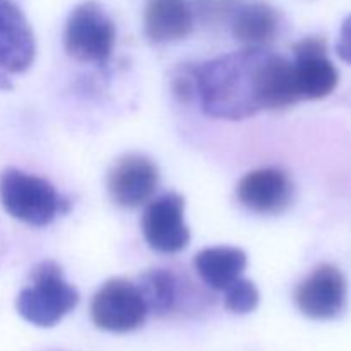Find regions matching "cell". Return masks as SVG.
I'll return each mask as SVG.
<instances>
[{"label": "cell", "mask_w": 351, "mask_h": 351, "mask_svg": "<svg viewBox=\"0 0 351 351\" xmlns=\"http://www.w3.org/2000/svg\"><path fill=\"white\" fill-rule=\"evenodd\" d=\"M195 98L206 115L243 120L298 103L291 60L266 48H243L192 67Z\"/></svg>", "instance_id": "cell-1"}, {"label": "cell", "mask_w": 351, "mask_h": 351, "mask_svg": "<svg viewBox=\"0 0 351 351\" xmlns=\"http://www.w3.org/2000/svg\"><path fill=\"white\" fill-rule=\"evenodd\" d=\"M31 283L17 295L21 317L38 328H53L79 304V293L64 280L62 267L43 261L31 271Z\"/></svg>", "instance_id": "cell-2"}, {"label": "cell", "mask_w": 351, "mask_h": 351, "mask_svg": "<svg viewBox=\"0 0 351 351\" xmlns=\"http://www.w3.org/2000/svg\"><path fill=\"white\" fill-rule=\"evenodd\" d=\"M0 202L7 215L31 226L50 225L65 206L50 182L17 168H7L0 175Z\"/></svg>", "instance_id": "cell-3"}, {"label": "cell", "mask_w": 351, "mask_h": 351, "mask_svg": "<svg viewBox=\"0 0 351 351\" xmlns=\"http://www.w3.org/2000/svg\"><path fill=\"white\" fill-rule=\"evenodd\" d=\"M115 38V24L95 0L74 7L64 27L65 51L84 64H105L112 57Z\"/></svg>", "instance_id": "cell-4"}, {"label": "cell", "mask_w": 351, "mask_h": 351, "mask_svg": "<svg viewBox=\"0 0 351 351\" xmlns=\"http://www.w3.org/2000/svg\"><path fill=\"white\" fill-rule=\"evenodd\" d=\"M147 305L137 285L127 280L106 281L91 300V321L101 331L130 332L146 322Z\"/></svg>", "instance_id": "cell-5"}, {"label": "cell", "mask_w": 351, "mask_h": 351, "mask_svg": "<svg viewBox=\"0 0 351 351\" xmlns=\"http://www.w3.org/2000/svg\"><path fill=\"white\" fill-rule=\"evenodd\" d=\"M141 230L147 245L160 254H177L187 247L191 230L185 225V199L168 192L149 201L143 213Z\"/></svg>", "instance_id": "cell-6"}, {"label": "cell", "mask_w": 351, "mask_h": 351, "mask_svg": "<svg viewBox=\"0 0 351 351\" xmlns=\"http://www.w3.org/2000/svg\"><path fill=\"white\" fill-rule=\"evenodd\" d=\"M346 297L348 285L345 274L332 264H321L298 285L293 300L305 317L331 321L343 314Z\"/></svg>", "instance_id": "cell-7"}, {"label": "cell", "mask_w": 351, "mask_h": 351, "mask_svg": "<svg viewBox=\"0 0 351 351\" xmlns=\"http://www.w3.org/2000/svg\"><path fill=\"white\" fill-rule=\"evenodd\" d=\"M291 60L293 82L298 99H322L331 95L339 82V72L328 57V43L319 36H308L293 45Z\"/></svg>", "instance_id": "cell-8"}, {"label": "cell", "mask_w": 351, "mask_h": 351, "mask_svg": "<svg viewBox=\"0 0 351 351\" xmlns=\"http://www.w3.org/2000/svg\"><path fill=\"white\" fill-rule=\"evenodd\" d=\"M158 182L160 171L153 160L143 154H125L110 170L106 189L117 206L134 209L151 201Z\"/></svg>", "instance_id": "cell-9"}, {"label": "cell", "mask_w": 351, "mask_h": 351, "mask_svg": "<svg viewBox=\"0 0 351 351\" xmlns=\"http://www.w3.org/2000/svg\"><path fill=\"white\" fill-rule=\"evenodd\" d=\"M237 197L257 215H280L290 206L293 184L280 168H257L240 178Z\"/></svg>", "instance_id": "cell-10"}, {"label": "cell", "mask_w": 351, "mask_h": 351, "mask_svg": "<svg viewBox=\"0 0 351 351\" xmlns=\"http://www.w3.org/2000/svg\"><path fill=\"white\" fill-rule=\"evenodd\" d=\"M36 41L23 10L12 0H0V72L21 74L34 62Z\"/></svg>", "instance_id": "cell-11"}, {"label": "cell", "mask_w": 351, "mask_h": 351, "mask_svg": "<svg viewBox=\"0 0 351 351\" xmlns=\"http://www.w3.org/2000/svg\"><path fill=\"white\" fill-rule=\"evenodd\" d=\"M228 21L235 40L245 48H264L280 29L276 9L261 0H240Z\"/></svg>", "instance_id": "cell-12"}, {"label": "cell", "mask_w": 351, "mask_h": 351, "mask_svg": "<svg viewBox=\"0 0 351 351\" xmlns=\"http://www.w3.org/2000/svg\"><path fill=\"white\" fill-rule=\"evenodd\" d=\"M194 12L187 0H149L144 10V34L153 43H170L189 36Z\"/></svg>", "instance_id": "cell-13"}, {"label": "cell", "mask_w": 351, "mask_h": 351, "mask_svg": "<svg viewBox=\"0 0 351 351\" xmlns=\"http://www.w3.org/2000/svg\"><path fill=\"white\" fill-rule=\"evenodd\" d=\"M199 278L216 291H225L240 280L247 267V254L239 247H208L194 259Z\"/></svg>", "instance_id": "cell-14"}, {"label": "cell", "mask_w": 351, "mask_h": 351, "mask_svg": "<svg viewBox=\"0 0 351 351\" xmlns=\"http://www.w3.org/2000/svg\"><path fill=\"white\" fill-rule=\"evenodd\" d=\"M137 288L143 293L147 311L153 314H167L177 300V283L167 269H151L141 276Z\"/></svg>", "instance_id": "cell-15"}, {"label": "cell", "mask_w": 351, "mask_h": 351, "mask_svg": "<svg viewBox=\"0 0 351 351\" xmlns=\"http://www.w3.org/2000/svg\"><path fill=\"white\" fill-rule=\"evenodd\" d=\"M259 305V290L249 280H237L225 290V307L233 314H250Z\"/></svg>", "instance_id": "cell-16"}, {"label": "cell", "mask_w": 351, "mask_h": 351, "mask_svg": "<svg viewBox=\"0 0 351 351\" xmlns=\"http://www.w3.org/2000/svg\"><path fill=\"white\" fill-rule=\"evenodd\" d=\"M336 53L345 64L351 65V14L341 24L338 43H336Z\"/></svg>", "instance_id": "cell-17"}]
</instances>
